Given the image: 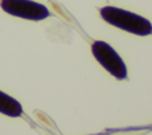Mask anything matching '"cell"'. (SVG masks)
<instances>
[{
	"label": "cell",
	"mask_w": 152,
	"mask_h": 135,
	"mask_svg": "<svg viewBox=\"0 0 152 135\" xmlns=\"http://www.w3.org/2000/svg\"><path fill=\"white\" fill-rule=\"evenodd\" d=\"M100 15L107 24L125 32L139 37L152 34V22L145 17L131 11L115 6H103L100 8Z\"/></svg>",
	"instance_id": "obj_1"
},
{
	"label": "cell",
	"mask_w": 152,
	"mask_h": 135,
	"mask_svg": "<svg viewBox=\"0 0 152 135\" xmlns=\"http://www.w3.org/2000/svg\"><path fill=\"white\" fill-rule=\"evenodd\" d=\"M91 53L97 63L119 81L127 79V66L120 54L106 41L95 40L91 44Z\"/></svg>",
	"instance_id": "obj_2"
},
{
	"label": "cell",
	"mask_w": 152,
	"mask_h": 135,
	"mask_svg": "<svg viewBox=\"0 0 152 135\" xmlns=\"http://www.w3.org/2000/svg\"><path fill=\"white\" fill-rule=\"evenodd\" d=\"M0 7L10 15L32 21H40L51 15L45 5L33 0H0Z\"/></svg>",
	"instance_id": "obj_3"
},
{
	"label": "cell",
	"mask_w": 152,
	"mask_h": 135,
	"mask_svg": "<svg viewBox=\"0 0 152 135\" xmlns=\"http://www.w3.org/2000/svg\"><path fill=\"white\" fill-rule=\"evenodd\" d=\"M0 114L10 117H20L23 115V105L14 97L0 90Z\"/></svg>",
	"instance_id": "obj_4"
}]
</instances>
